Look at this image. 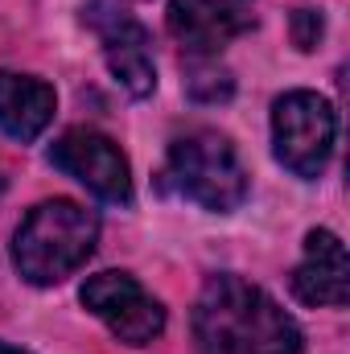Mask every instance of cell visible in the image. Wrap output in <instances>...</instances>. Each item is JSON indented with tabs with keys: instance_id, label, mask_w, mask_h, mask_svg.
Listing matches in <instances>:
<instances>
[{
	"instance_id": "obj_1",
	"label": "cell",
	"mask_w": 350,
	"mask_h": 354,
	"mask_svg": "<svg viewBox=\"0 0 350 354\" xmlns=\"http://www.w3.org/2000/svg\"><path fill=\"white\" fill-rule=\"evenodd\" d=\"M198 354H301L297 322L256 284L223 272L210 276L194 305Z\"/></svg>"
},
{
	"instance_id": "obj_2",
	"label": "cell",
	"mask_w": 350,
	"mask_h": 354,
	"mask_svg": "<svg viewBox=\"0 0 350 354\" xmlns=\"http://www.w3.org/2000/svg\"><path fill=\"white\" fill-rule=\"evenodd\" d=\"M95 243H99V218L87 206L71 198H50L21 218L12 235V264L29 284L46 288L79 272L91 260Z\"/></svg>"
},
{
	"instance_id": "obj_3",
	"label": "cell",
	"mask_w": 350,
	"mask_h": 354,
	"mask_svg": "<svg viewBox=\"0 0 350 354\" xmlns=\"http://www.w3.org/2000/svg\"><path fill=\"white\" fill-rule=\"evenodd\" d=\"M161 185L174 189L177 198L202 206V210L227 214L248 198V169H243L235 145L223 132L194 128V132L177 136L169 145Z\"/></svg>"
},
{
	"instance_id": "obj_4",
	"label": "cell",
	"mask_w": 350,
	"mask_h": 354,
	"mask_svg": "<svg viewBox=\"0 0 350 354\" xmlns=\"http://www.w3.org/2000/svg\"><path fill=\"white\" fill-rule=\"evenodd\" d=\"M334 136H338V115L330 107V99H322L317 91H288L272 103V145H276V161L288 174L322 177L334 153Z\"/></svg>"
},
{
	"instance_id": "obj_5",
	"label": "cell",
	"mask_w": 350,
	"mask_h": 354,
	"mask_svg": "<svg viewBox=\"0 0 350 354\" xmlns=\"http://www.w3.org/2000/svg\"><path fill=\"white\" fill-rule=\"evenodd\" d=\"M79 301L128 346H149L165 334V309L161 301L128 272H99L87 276L79 288Z\"/></svg>"
},
{
	"instance_id": "obj_6",
	"label": "cell",
	"mask_w": 350,
	"mask_h": 354,
	"mask_svg": "<svg viewBox=\"0 0 350 354\" xmlns=\"http://www.w3.org/2000/svg\"><path fill=\"white\" fill-rule=\"evenodd\" d=\"M83 21L99 33L103 58H107V71L116 75V83L136 99L153 95L157 91V62H153L149 29L120 0H91L83 8Z\"/></svg>"
},
{
	"instance_id": "obj_7",
	"label": "cell",
	"mask_w": 350,
	"mask_h": 354,
	"mask_svg": "<svg viewBox=\"0 0 350 354\" xmlns=\"http://www.w3.org/2000/svg\"><path fill=\"white\" fill-rule=\"evenodd\" d=\"M50 165L71 174L79 185H87L95 198L111 202V206H128L132 202V169L128 157L120 153V145L95 128H71L50 145Z\"/></svg>"
},
{
	"instance_id": "obj_8",
	"label": "cell",
	"mask_w": 350,
	"mask_h": 354,
	"mask_svg": "<svg viewBox=\"0 0 350 354\" xmlns=\"http://www.w3.org/2000/svg\"><path fill=\"white\" fill-rule=\"evenodd\" d=\"M165 25L185 54L210 58L235 37L256 29V4L252 0H169Z\"/></svg>"
},
{
	"instance_id": "obj_9",
	"label": "cell",
	"mask_w": 350,
	"mask_h": 354,
	"mask_svg": "<svg viewBox=\"0 0 350 354\" xmlns=\"http://www.w3.org/2000/svg\"><path fill=\"white\" fill-rule=\"evenodd\" d=\"M293 292L305 305H347L350 268H347V248L334 231H309L305 260L293 272Z\"/></svg>"
},
{
	"instance_id": "obj_10",
	"label": "cell",
	"mask_w": 350,
	"mask_h": 354,
	"mask_svg": "<svg viewBox=\"0 0 350 354\" xmlns=\"http://www.w3.org/2000/svg\"><path fill=\"white\" fill-rule=\"evenodd\" d=\"M58 95L50 83L33 79V75H17V71H0V128L12 140H37L46 132V124L54 120Z\"/></svg>"
},
{
	"instance_id": "obj_11",
	"label": "cell",
	"mask_w": 350,
	"mask_h": 354,
	"mask_svg": "<svg viewBox=\"0 0 350 354\" xmlns=\"http://www.w3.org/2000/svg\"><path fill=\"white\" fill-rule=\"evenodd\" d=\"M231 91H235V79H231L223 66H214L210 58H198V62L185 71V95H190V99H198V103L231 99Z\"/></svg>"
},
{
	"instance_id": "obj_12",
	"label": "cell",
	"mask_w": 350,
	"mask_h": 354,
	"mask_svg": "<svg viewBox=\"0 0 350 354\" xmlns=\"http://www.w3.org/2000/svg\"><path fill=\"white\" fill-rule=\"evenodd\" d=\"M293 37H297L301 50H313L317 37H322V17H317L313 8H301V12L293 17Z\"/></svg>"
},
{
	"instance_id": "obj_13",
	"label": "cell",
	"mask_w": 350,
	"mask_h": 354,
	"mask_svg": "<svg viewBox=\"0 0 350 354\" xmlns=\"http://www.w3.org/2000/svg\"><path fill=\"white\" fill-rule=\"evenodd\" d=\"M0 354H29V351H21V346H8V342H0Z\"/></svg>"
}]
</instances>
